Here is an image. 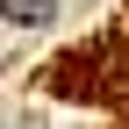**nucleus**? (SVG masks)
I'll return each instance as SVG.
<instances>
[{
  "label": "nucleus",
  "mask_w": 129,
  "mask_h": 129,
  "mask_svg": "<svg viewBox=\"0 0 129 129\" xmlns=\"http://www.w3.org/2000/svg\"><path fill=\"white\" fill-rule=\"evenodd\" d=\"M57 0H7V29H43Z\"/></svg>",
  "instance_id": "obj_1"
}]
</instances>
